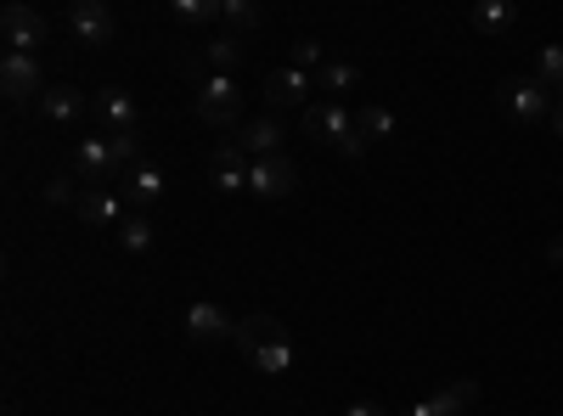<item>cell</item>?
<instances>
[{
    "instance_id": "obj_32",
    "label": "cell",
    "mask_w": 563,
    "mask_h": 416,
    "mask_svg": "<svg viewBox=\"0 0 563 416\" xmlns=\"http://www.w3.org/2000/svg\"><path fill=\"white\" fill-rule=\"evenodd\" d=\"M7 416H18V411H7Z\"/></svg>"
},
{
    "instance_id": "obj_9",
    "label": "cell",
    "mask_w": 563,
    "mask_h": 416,
    "mask_svg": "<svg viewBox=\"0 0 563 416\" xmlns=\"http://www.w3.org/2000/svg\"><path fill=\"white\" fill-rule=\"evenodd\" d=\"M180 333H186V344L209 349V344H220V338H238V321H231L220 304L198 299V304H186V315H180Z\"/></svg>"
},
{
    "instance_id": "obj_7",
    "label": "cell",
    "mask_w": 563,
    "mask_h": 416,
    "mask_svg": "<svg viewBox=\"0 0 563 416\" xmlns=\"http://www.w3.org/2000/svg\"><path fill=\"white\" fill-rule=\"evenodd\" d=\"M299 192V164L288 153H276V158H254L249 169V198L260 203H282V198H294Z\"/></svg>"
},
{
    "instance_id": "obj_25",
    "label": "cell",
    "mask_w": 563,
    "mask_h": 416,
    "mask_svg": "<svg viewBox=\"0 0 563 416\" xmlns=\"http://www.w3.org/2000/svg\"><path fill=\"white\" fill-rule=\"evenodd\" d=\"M547 90H552V97H563V45H541V52H536V68H530Z\"/></svg>"
},
{
    "instance_id": "obj_23",
    "label": "cell",
    "mask_w": 563,
    "mask_h": 416,
    "mask_svg": "<svg viewBox=\"0 0 563 416\" xmlns=\"http://www.w3.org/2000/svg\"><path fill=\"white\" fill-rule=\"evenodd\" d=\"M220 23H225V34H249V29H260L265 23V12L254 7V0H220Z\"/></svg>"
},
{
    "instance_id": "obj_12",
    "label": "cell",
    "mask_w": 563,
    "mask_h": 416,
    "mask_svg": "<svg viewBox=\"0 0 563 416\" xmlns=\"http://www.w3.org/2000/svg\"><path fill=\"white\" fill-rule=\"evenodd\" d=\"M0 90H7L12 102H23V97H45V74H40V57L7 52V57H0Z\"/></svg>"
},
{
    "instance_id": "obj_13",
    "label": "cell",
    "mask_w": 563,
    "mask_h": 416,
    "mask_svg": "<svg viewBox=\"0 0 563 416\" xmlns=\"http://www.w3.org/2000/svg\"><path fill=\"white\" fill-rule=\"evenodd\" d=\"M249 169H254V158H249L238 142H225V147H214V158H209V187H214V192H249Z\"/></svg>"
},
{
    "instance_id": "obj_16",
    "label": "cell",
    "mask_w": 563,
    "mask_h": 416,
    "mask_svg": "<svg viewBox=\"0 0 563 416\" xmlns=\"http://www.w3.org/2000/svg\"><path fill=\"white\" fill-rule=\"evenodd\" d=\"M97 119H102V135H135V97L119 85L97 90Z\"/></svg>"
},
{
    "instance_id": "obj_14",
    "label": "cell",
    "mask_w": 563,
    "mask_h": 416,
    "mask_svg": "<svg viewBox=\"0 0 563 416\" xmlns=\"http://www.w3.org/2000/svg\"><path fill=\"white\" fill-rule=\"evenodd\" d=\"M249 158H276L282 153V142H288V130H282V119L276 113H260V119H243V130L231 135Z\"/></svg>"
},
{
    "instance_id": "obj_27",
    "label": "cell",
    "mask_w": 563,
    "mask_h": 416,
    "mask_svg": "<svg viewBox=\"0 0 563 416\" xmlns=\"http://www.w3.org/2000/svg\"><path fill=\"white\" fill-rule=\"evenodd\" d=\"M45 203H52V209H79V192H74V169H63V175H52V180H45Z\"/></svg>"
},
{
    "instance_id": "obj_24",
    "label": "cell",
    "mask_w": 563,
    "mask_h": 416,
    "mask_svg": "<svg viewBox=\"0 0 563 416\" xmlns=\"http://www.w3.org/2000/svg\"><path fill=\"white\" fill-rule=\"evenodd\" d=\"M355 130L366 135V142H389V135H395V113L384 102H366V108H355Z\"/></svg>"
},
{
    "instance_id": "obj_10",
    "label": "cell",
    "mask_w": 563,
    "mask_h": 416,
    "mask_svg": "<svg viewBox=\"0 0 563 416\" xmlns=\"http://www.w3.org/2000/svg\"><path fill=\"white\" fill-rule=\"evenodd\" d=\"M0 34H7V52H23V57H40V45H45V34H52V23H45L34 7H12L0 12Z\"/></svg>"
},
{
    "instance_id": "obj_21",
    "label": "cell",
    "mask_w": 563,
    "mask_h": 416,
    "mask_svg": "<svg viewBox=\"0 0 563 416\" xmlns=\"http://www.w3.org/2000/svg\"><path fill=\"white\" fill-rule=\"evenodd\" d=\"M467 23H474L479 34H512V23H519V12H512L507 0H479V7L467 12Z\"/></svg>"
},
{
    "instance_id": "obj_8",
    "label": "cell",
    "mask_w": 563,
    "mask_h": 416,
    "mask_svg": "<svg viewBox=\"0 0 563 416\" xmlns=\"http://www.w3.org/2000/svg\"><path fill=\"white\" fill-rule=\"evenodd\" d=\"M260 97H265V108L271 113H282V108H310V97H316V74H305V68H276V74H265V90H260Z\"/></svg>"
},
{
    "instance_id": "obj_6",
    "label": "cell",
    "mask_w": 563,
    "mask_h": 416,
    "mask_svg": "<svg viewBox=\"0 0 563 416\" xmlns=\"http://www.w3.org/2000/svg\"><path fill=\"white\" fill-rule=\"evenodd\" d=\"M68 29H74L79 45L102 52V45L119 40V12L108 7V0H74V7H68Z\"/></svg>"
},
{
    "instance_id": "obj_26",
    "label": "cell",
    "mask_w": 563,
    "mask_h": 416,
    "mask_svg": "<svg viewBox=\"0 0 563 416\" xmlns=\"http://www.w3.org/2000/svg\"><path fill=\"white\" fill-rule=\"evenodd\" d=\"M169 18L175 23H192V29L220 23V0H169Z\"/></svg>"
},
{
    "instance_id": "obj_17",
    "label": "cell",
    "mask_w": 563,
    "mask_h": 416,
    "mask_svg": "<svg viewBox=\"0 0 563 416\" xmlns=\"http://www.w3.org/2000/svg\"><path fill=\"white\" fill-rule=\"evenodd\" d=\"M40 119H45V124H79V119H85V90H79V85H45Z\"/></svg>"
},
{
    "instance_id": "obj_22",
    "label": "cell",
    "mask_w": 563,
    "mask_h": 416,
    "mask_svg": "<svg viewBox=\"0 0 563 416\" xmlns=\"http://www.w3.org/2000/svg\"><path fill=\"white\" fill-rule=\"evenodd\" d=\"M119 243H124V254H153V243H158L153 214H124L119 220Z\"/></svg>"
},
{
    "instance_id": "obj_5",
    "label": "cell",
    "mask_w": 563,
    "mask_h": 416,
    "mask_svg": "<svg viewBox=\"0 0 563 416\" xmlns=\"http://www.w3.org/2000/svg\"><path fill=\"white\" fill-rule=\"evenodd\" d=\"M192 108L214 130H243V90H238V79H225V74H209L198 85V102Z\"/></svg>"
},
{
    "instance_id": "obj_18",
    "label": "cell",
    "mask_w": 563,
    "mask_h": 416,
    "mask_svg": "<svg viewBox=\"0 0 563 416\" xmlns=\"http://www.w3.org/2000/svg\"><path fill=\"white\" fill-rule=\"evenodd\" d=\"M74 214H79L85 225H113V220H124V198H119L113 187H85Z\"/></svg>"
},
{
    "instance_id": "obj_4",
    "label": "cell",
    "mask_w": 563,
    "mask_h": 416,
    "mask_svg": "<svg viewBox=\"0 0 563 416\" xmlns=\"http://www.w3.org/2000/svg\"><path fill=\"white\" fill-rule=\"evenodd\" d=\"M496 102H501V113H507L512 124H547L552 108H558V97H552V90H547L536 74H512V79H501Z\"/></svg>"
},
{
    "instance_id": "obj_15",
    "label": "cell",
    "mask_w": 563,
    "mask_h": 416,
    "mask_svg": "<svg viewBox=\"0 0 563 416\" xmlns=\"http://www.w3.org/2000/svg\"><path fill=\"white\" fill-rule=\"evenodd\" d=\"M474 400H479V383H451V389H440V394H429V400H417L406 416H467L474 411Z\"/></svg>"
},
{
    "instance_id": "obj_1",
    "label": "cell",
    "mask_w": 563,
    "mask_h": 416,
    "mask_svg": "<svg viewBox=\"0 0 563 416\" xmlns=\"http://www.w3.org/2000/svg\"><path fill=\"white\" fill-rule=\"evenodd\" d=\"M231 344L243 349V360L254 366L260 378L294 372V338H288V327H282L276 315H238V338Z\"/></svg>"
},
{
    "instance_id": "obj_20",
    "label": "cell",
    "mask_w": 563,
    "mask_h": 416,
    "mask_svg": "<svg viewBox=\"0 0 563 416\" xmlns=\"http://www.w3.org/2000/svg\"><path fill=\"white\" fill-rule=\"evenodd\" d=\"M355 85H361V68H355V63H344V57H327V68L316 74V90H321L327 102H339L344 90H355Z\"/></svg>"
},
{
    "instance_id": "obj_11",
    "label": "cell",
    "mask_w": 563,
    "mask_h": 416,
    "mask_svg": "<svg viewBox=\"0 0 563 416\" xmlns=\"http://www.w3.org/2000/svg\"><path fill=\"white\" fill-rule=\"evenodd\" d=\"M164 169L158 164H147V158H141L135 169H124V180H119V198H124V209L130 214H147V209H158L164 203Z\"/></svg>"
},
{
    "instance_id": "obj_30",
    "label": "cell",
    "mask_w": 563,
    "mask_h": 416,
    "mask_svg": "<svg viewBox=\"0 0 563 416\" xmlns=\"http://www.w3.org/2000/svg\"><path fill=\"white\" fill-rule=\"evenodd\" d=\"M547 124H552V135L563 142V97H558V108H552V119H547Z\"/></svg>"
},
{
    "instance_id": "obj_28",
    "label": "cell",
    "mask_w": 563,
    "mask_h": 416,
    "mask_svg": "<svg viewBox=\"0 0 563 416\" xmlns=\"http://www.w3.org/2000/svg\"><path fill=\"white\" fill-rule=\"evenodd\" d=\"M294 68H305V74H321L327 68V45L321 40H294V57H288Z\"/></svg>"
},
{
    "instance_id": "obj_2",
    "label": "cell",
    "mask_w": 563,
    "mask_h": 416,
    "mask_svg": "<svg viewBox=\"0 0 563 416\" xmlns=\"http://www.w3.org/2000/svg\"><path fill=\"white\" fill-rule=\"evenodd\" d=\"M135 164H141V135H79L74 175L90 180V187H113Z\"/></svg>"
},
{
    "instance_id": "obj_19",
    "label": "cell",
    "mask_w": 563,
    "mask_h": 416,
    "mask_svg": "<svg viewBox=\"0 0 563 416\" xmlns=\"http://www.w3.org/2000/svg\"><path fill=\"white\" fill-rule=\"evenodd\" d=\"M243 57H249V52H243V40H238V34H225V29L203 45V68H209V74H225V79H238Z\"/></svg>"
},
{
    "instance_id": "obj_29",
    "label": "cell",
    "mask_w": 563,
    "mask_h": 416,
    "mask_svg": "<svg viewBox=\"0 0 563 416\" xmlns=\"http://www.w3.org/2000/svg\"><path fill=\"white\" fill-rule=\"evenodd\" d=\"M344 416H389V411H384V405H378V400H355V405H350V411H344Z\"/></svg>"
},
{
    "instance_id": "obj_3",
    "label": "cell",
    "mask_w": 563,
    "mask_h": 416,
    "mask_svg": "<svg viewBox=\"0 0 563 416\" xmlns=\"http://www.w3.org/2000/svg\"><path fill=\"white\" fill-rule=\"evenodd\" d=\"M305 135H310V142H321V147H333L339 158H350V164H361L366 158V135L355 130V113L344 108V102H310L305 108Z\"/></svg>"
},
{
    "instance_id": "obj_31",
    "label": "cell",
    "mask_w": 563,
    "mask_h": 416,
    "mask_svg": "<svg viewBox=\"0 0 563 416\" xmlns=\"http://www.w3.org/2000/svg\"><path fill=\"white\" fill-rule=\"evenodd\" d=\"M547 259H552V265H563V237H558V243L547 248Z\"/></svg>"
}]
</instances>
